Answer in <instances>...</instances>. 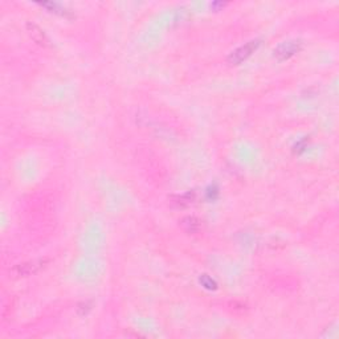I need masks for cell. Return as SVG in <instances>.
<instances>
[{"mask_svg": "<svg viewBox=\"0 0 339 339\" xmlns=\"http://www.w3.org/2000/svg\"><path fill=\"white\" fill-rule=\"evenodd\" d=\"M260 44H261L260 40H252V42H247L245 45L240 46L228 56V63L231 65L241 64L243 61H245L248 57H251L252 53H254L258 49Z\"/></svg>", "mask_w": 339, "mask_h": 339, "instance_id": "obj_1", "label": "cell"}, {"mask_svg": "<svg viewBox=\"0 0 339 339\" xmlns=\"http://www.w3.org/2000/svg\"><path fill=\"white\" fill-rule=\"evenodd\" d=\"M27 32L29 33V36L32 37V40L35 42H37L39 45L42 46H49V39L45 35V32L42 31V28L36 25L33 23H27Z\"/></svg>", "mask_w": 339, "mask_h": 339, "instance_id": "obj_4", "label": "cell"}, {"mask_svg": "<svg viewBox=\"0 0 339 339\" xmlns=\"http://www.w3.org/2000/svg\"><path fill=\"white\" fill-rule=\"evenodd\" d=\"M180 225H182V228L187 233H196L197 231L200 229V221L197 220L196 217H193V216H187V217L182 219Z\"/></svg>", "mask_w": 339, "mask_h": 339, "instance_id": "obj_5", "label": "cell"}, {"mask_svg": "<svg viewBox=\"0 0 339 339\" xmlns=\"http://www.w3.org/2000/svg\"><path fill=\"white\" fill-rule=\"evenodd\" d=\"M48 264L46 260H36V261H29L16 265L12 269V275L14 277H28V275H36L37 272H40L44 266Z\"/></svg>", "mask_w": 339, "mask_h": 339, "instance_id": "obj_3", "label": "cell"}, {"mask_svg": "<svg viewBox=\"0 0 339 339\" xmlns=\"http://www.w3.org/2000/svg\"><path fill=\"white\" fill-rule=\"evenodd\" d=\"M42 7H45V8H48L51 12H55V14L60 15V16H69V11H66V9L61 8L60 5L55 4V3H44V4H42Z\"/></svg>", "mask_w": 339, "mask_h": 339, "instance_id": "obj_6", "label": "cell"}, {"mask_svg": "<svg viewBox=\"0 0 339 339\" xmlns=\"http://www.w3.org/2000/svg\"><path fill=\"white\" fill-rule=\"evenodd\" d=\"M92 310V303L90 302H81V303H78L77 305V314L78 316H81V317H84V316H86L87 313L90 312Z\"/></svg>", "mask_w": 339, "mask_h": 339, "instance_id": "obj_7", "label": "cell"}, {"mask_svg": "<svg viewBox=\"0 0 339 339\" xmlns=\"http://www.w3.org/2000/svg\"><path fill=\"white\" fill-rule=\"evenodd\" d=\"M200 282H202L207 289H216V282L212 278H210L208 275H203L200 278Z\"/></svg>", "mask_w": 339, "mask_h": 339, "instance_id": "obj_8", "label": "cell"}, {"mask_svg": "<svg viewBox=\"0 0 339 339\" xmlns=\"http://www.w3.org/2000/svg\"><path fill=\"white\" fill-rule=\"evenodd\" d=\"M301 49H302V42L301 40L285 42L275 49V57L278 61H285V60H289L290 57H293Z\"/></svg>", "mask_w": 339, "mask_h": 339, "instance_id": "obj_2", "label": "cell"}]
</instances>
